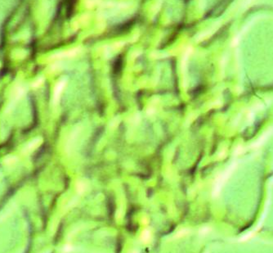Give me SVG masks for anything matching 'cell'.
<instances>
[{"mask_svg":"<svg viewBox=\"0 0 273 253\" xmlns=\"http://www.w3.org/2000/svg\"><path fill=\"white\" fill-rule=\"evenodd\" d=\"M65 83L64 81L61 82L60 84H58L57 85V87L55 89V95H54V100H55V102H57V100L59 98V96H60V94H61V91L63 90V88L65 86Z\"/></svg>","mask_w":273,"mask_h":253,"instance_id":"obj_1","label":"cell"}]
</instances>
